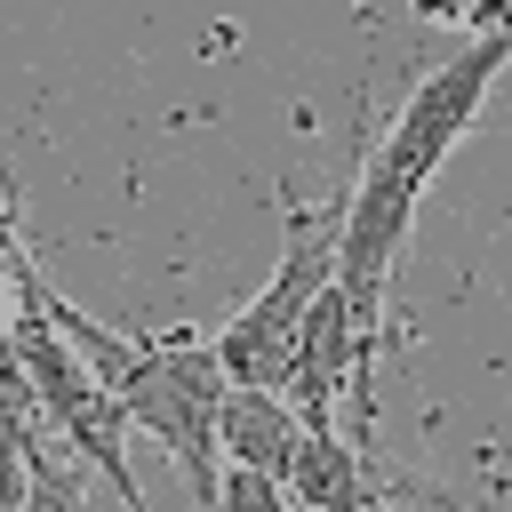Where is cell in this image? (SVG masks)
<instances>
[{"mask_svg":"<svg viewBox=\"0 0 512 512\" xmlns=\"http://www.w3.org/2000/svg\"><path fill=\"white\" fill-rule=\"evenodd\" d=\"M376 512H392V504H376Z\"/></svg>","mask_w":512,"mask_h":512,"instance_id":"30bf717a","label":"cell"},{"mask_svg":"<svg viewBox=\"0 0 512 512\" xmlns=\"http://www.w3.org/2000/svg\"><path fill=\"white\" fill-rule=\"evenodd\" d=\"M216 512H296V504H288V488H272V480H256V472H224Z\"/></svg>","mask_w":512,"mask_h":512,"instance_id":"ba28073f","label":"cell"},{"mask_svg":"<svg viewBox=\"0 0 512 512\" xmlns=\"http://www.w3.org/2000/svg\"><path fill=\"white\" fill-rule=\"evenodd\" d=\"M304 432H312V424H304V416H296L280 392H224V416H216V448H224V472H256V480L288 488Z\"/></svg>","mask_w":512,"mask_h":512,"instance_id":"5b68a950","label":"cell"},{"mask_svg":"<svg viewBox=\"0 0 512 512\" xmlns=\"http://www.w3.org/2000/svg\"><path fill=\"white\" fill-rule=\"evenodd\" d=\"M472 40L448 48L440 64L416 72V88L400 96V112L384 120V136L368 144L352 192H344V232H336V296L352 312V336L376 352L384 336V288H392V264L408 248V224H416V200L424 184L440 176V160L456 152V136L472 128V112L488 104L496 72L512 64V16L504 8H472Z\"/></svg>","mask_w":512,"mask_h":512,"instance_id":"6da1fadb","label":"cell"},{"mask_svg":"<svg viewBox=\"0 0 512 512\" xmlns=\"http://www.w3.org/2000/svg\"><path fill=\"white\" fill-rule=\"evenodd\" d=\"M432 512H472V504H456V496H432Z\"/></svg>","mask_w":512,"mask_h":512,"instance_id":"9c48e42d","label":"cell"},{"mask_svg":"<svg viewBox=\"0 0 512 512\" xmlns=\"http://www.w3.org/2000/svg\"><path fill=\"white\" fill-rule=\"evenodd\" d=\"M336 232H344V200H320V208L312 200H280V264H272V280L208 336L232 392H280L288 384L296 336H304L312 304L336 288Z\"/></svg>","mask_w":512,"mask_h":512,"instance_id":"3957f363","label":"cell"},{"mask_svg":"<svg viewBox=\"0 0 512 512\" xmlns=\"http://www.w3.org/2000/svg\"><path fill=\"white\" fill-rule=\"evenodd\" d=\"M40 424H48V416H40V392H32L24 352H16V328H8V312H0V512H16V504H24L32 464L48 456Z\"/></svg>","mask_w":512,"mask_h":512,"instance_id":"8992f818","label":"cell"},{"mask_svg":"<svg viewBox=\"0 0 512 512\" xmlns=\"http://www.w3.org/2000/svg\"><path fill=\"white\" fill-rule=\"evenodd\" d=\"M432 504L440 488L392 472L384 456H368L360 432H304L296 472H288V504L296 512H376V504Z\"/></svg>","mask_w":512,"mask_h":512,"instance_id":"277c9868","label":"cell"},{"mask_svg":"<svg viewBox=\"0 0 512 512\" xmlns=\"http://www.w3.org/2000/svg\"><path fill=\"white\" fill-rule=\"evenodd\" d=\"M32 296H40L48 328H56V336L88 360V376L112 392V408L176 456V472L192 480V504H200V512H216V496H224L216 416H224V392H232V384H224L216 344H208V336H192V328L120 336V328H104L96 312H80L72 296H56L40 272H32Z\"/></svg>","mask_w":512,"mask_h":512,"instance_id":"7a4b0ae2","label":"cell"},{"mask_svg":"<svg viewBox=\"0 0 512 512\" xmlns=\"http://www.w3.org/2000/svg\"><path fill=\"white\" fill-rule=\"evenodd\" d=\"M16 512H88L80 472H72V464H56V456H40V464H32V488H24V504H16Z\"/></svg>","mask_w":512,"mask_h":512,"instance_id":"52a82bcc","label":"cell"}]
</instances>
